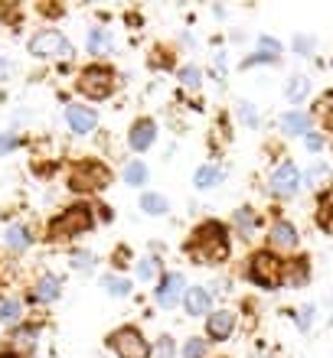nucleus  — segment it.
I'll return each instance as SVG.
<instances>
[{
  "label": "nucleus",
  "instance_id": "nucleus-2",
  "mask_svg": "<svg viewBox=\"0 0 333 358\" xmlns=\"http://www.w3.org/2000/svg\"><path fill=\"white\" fill-rule=\"evenodd\" d=\"M88 228H92V212L86 206H72L49 225V231H53V238H69V235H82Z\"/></svg>",
  "mask_w": 333,
  "mask_h": 358
},
{
  "label": "nucleus",
  "instance_id": "nucleus-26",
  "mask_svg": "<svg viewBox=\"0 0 333 358\" xmlns=\"http://www.w3.org/2000/svg\"><path fill=\"white\" fill-rule=\"evenodd\" d=\"M147 170H144V163H128V170H124V179L131 182V186H141Z\"/></svg>",
  "mask_w": 333,
  "mask_h": 358
},
{
  "label": "nucleus",
  "instance_id": "nucleus-39",
  "mask_svg": "<svg viewBox=\"0 0 333 358\" xmlns=\"http://www.w3.org/2000/svg\"><path fill=\"white\" fill-rule=\"evenodd\" d=\"M10 76V62H4V59H0V78H7Z\"/></svg>",
  "mask_w": 333,
  "mask_h": 358
},
{
  "label": "nucleus",
  "instance_id": "nucleus-13",
  "mask_svg": "<svg viewBox=\"0 0 333 358\" xmlns=\"http://www.w3.org/2000/svg\"><path fill=\"white\" fill-rule=\"evenodd\" d=\"M210 290H203V287H193L190 293H186V310L193 313V316H203V313H210Z\"/></svg>",
  "mask_w": 333,
  "mask_h": 358
},
{
  "label": "nucleus",
  "instance_id": "nucleus-27",
  "mask_svg": "<svg viewBox=\"0 0 333 358\" xmlns=\"http://www.w3.org/2000/svg\"><path fill=\"white\" fill-rule=\"evenodd\" d=\"M105 287L111 296H128V290H131V283L121 280V277H105Z\"/></svg>",
  "mask_w": 333,
  "mask_h": 358
},
{
  "label": "nucleus",
  "instance_id": "nucleus-33",
  "mask_svg": "<svg viewBox=\"0 0 333 358\" xmlns=\"http://www.w3.org/2000/svg\"><path fill=\"white\" fill-rule=\"evenodd\" d=\"M72 264H76L79 271H88V267H92V257L88 255H72Z\"/></svg>",
  "mask_w": 333,
  "mask_h": 358
},
{
  "label": "nucleus",
  "instance_id": "nucleus-6",
  "mask_svg": "<svg viewBox=\"0 0 333 358\" xmlns=\"http://www.w3.org/2000/svg\"><path fill=\"white\" fill-rule=\"evenodd\" d=\"M111 349L121 358H151V345L137 329H118L111 336Z\"/></svg>",
  "mask_w": 333,
  "mask_h": 358
},
{
  "label": "nucleus",
  "instance_id": "nucleus-4",
  "mask_svg": "<svg viewBox=\"0 0 333 358\" xmlns=\"http://www.w3.org/2000/svg\"><path fill=\"white\" fill-rule=\"evenodd\" d=\"M114 88V76L108 72V69H86L82 72V78H79V92L86 94V98H92V101H102V98H108Z\"/></svg>",
  "mask_w": 333,
  "mask_h": 358
},
{
  "label": "nucleus",
  "instance_id": "nucleus-16",
  "mask_svg": "<svg viewBox=\"0 0 333 358\" xmlns=\"http://www.w3.org/2000/svg\"><path fill=\"white\" fill-rule=\"evenodd\" d=\"M88 49H92L95 56H108V52H111V39H108L105 29H92V33H88Z\"/></svg>",
  "mask_w": 333,
  "mask_h": 358
},
{
  "label": "nucleus",
  "instance_id": "nucleus-18",
  "mask_svg": "<svg viewBox=\"0 0 333 358\" xmlns=\"http://www.w3.org/2000/svg\"><path fill=\"white\" fill-rule=\"evenodd\" d=\"M33 296H36V300H56L59 296V280L56 277H43V280L36 283V290H33Z\"/></svg>",
  "mask_w": 333,
  "mask_h": 358
},
{
  "label": "nucleus",
  "instance_id": "nucleus-38",
  "mask_svg": "<svg viewBox=\"0 0 333 358\" xmlns=\"http://www.w3.org/2000/svg\"><path fill=\"white\" fill-rule=\"evenodd\" d=\"M307 147H311V150H320V137H314V134H311V137H307Z\"/></svg>",
  "mask_w": 333,
  "mask_h": 358
},
{
  "label": "nucleus",
  "instance_id": "nucleus-15",
  "mask_svg": "<svg viewBox=\"0 0 333 358\" xmlns=\"http://www.w3.org/2000/svg\"><path fill=\"white\" fill-rule=\"evenodd\" d=\"M271 245L275 248H294L297 245L294 228L287 225V222H275V225H271Z\"/></svg>",
  "mask_w": 333,
  "mask_h": 358
},
{
  "label": "nucleus",
  "instance_id": "nucleus-14",
  "mask_svg": "<svg viewBox=\"0 0 333 358\" xmlns=\"http://www.w3.org/2000/svg\"><path fill=\"white\" fill-rule=\"evenodd\" d=\"M281 131H287V134H307V131H311V117H307V114H301V111L281 114Z\"/></svg>",
  "mask_w": 333,
  "mask_h": 358
},
{
  "label": "nucleus",
  "instance_id": "nucleus-20",
  "mask_svg": "<svg viewBox=\"0 0 333 358\" xmlns=\"http://www.w3.org/2000/svg\"><path fill=\"white\" fill-rule=\"evenodd\" d=\"M141 208L147 215H163V212H167V199L157 196V192H147V196L141 199Z\"/></svg>",
  "mask_w": 333,
  "mask_h": 358
},
{
  "label": "nucleus",
  "instance_id": "nucleus-5",
  "mask_svg": "<svg viewBox=\"0 0 333 358\" xmlns=\"http://www.w3.org/2000/svg\"><path fill=\"white\" fill-rule=\"evenodd\" d=\"M69 186L79 189V192H92V189L108 186V170L98 166V163H79L69 173Z\"/></svg>",
  "mask_w": 333,
  "mask_h": 358
},
{
  "label": "nucleus",
  "instance_id": "nucleus-17",
  "mask_svg": "<svg viewBox=\"0 0 333 358\" xmlns=\"http://www.w3.org/2000/svg\"><path fill=\"white\" fill-rule=\"evenodd\" d=\"M258 46H261V52H258L255 59H248V66H252V62H271V59H278V56H281V46H278L275 39L261 36V39H258Z\"/></svg>",
  "mask_w": 333,
  "mask_h": 358
},
{
  "label": "nucleus",
  "instance_id": "nucleus-24",
  "mask_svg": "<svg viewBox=\"0 0 333 358\" xmlns=\"http://www.w3.org/2000/svg\"><path fill=\"white\" fill-rule=\"evenodd\" d=\"M17 320H20V303L0 300V322H17Z\"/></svg>",
  "mask_w": 333,
  "mask_h": 358
},
{
  "label": "nucleus",
  "instance_id": "nucleus-32",
  "mask_svg": "<svg viewBox=\"0 0 333 358\" xmlns=\"http://www.w3.org/2000/svg\"><path fill=\"white\" fill-rule=\"evenodd\" d=\"M157 358H173V342L167 339V336L157 342Z\"/></svg>",
  "mask_w": 333,
  "mask_h": 358
},
{
  "label": "nucleus",
  "instance_id": "nucleus-19",
  "mask_svg": "<svg viewBox=\"0 0 333 358\" xmlns=\"http://www.w3.org/2000/svg\"><path fill=\"white\" fill-rule=\"evenodd\" d=\"M219 179H222L219 166H200V170H196V186L200 189H212Z\"/></svg>",
  "mask_w": 333,
  "mask_h": 358
},
{
  "label": "nucleus",
  "instance_id": "nucleus-28",
  "mask_svg": "<svg viewBox=\"0 0 333 358\" xmlns=\"http://www.w3.org/2000/svg\"><path fill=\"white\" fill-rule=\"evenodd\" d=\"M183 355H186V358H203V355H206V342H203V339H190V342H186V349H183Z\"/></svg>",
  "mask_w": 333,
  "mask_h": 358
},
{
  "label": "nucleus",
  "instance_id": "nucleus-36",
  "mask_svg": "<svg viewBox=\"0 0 333 358\" xmlns=\"http://www.w3.org/2000/svg\"><path fill=\"white\" fill-rule=\"evenodd\" d=\"M17 339L23 342V345H33V329H23V332H17Z\"/></svg>",
  "mask_w": 333,
  "mask_h": 358
},
{
  "label": "nucleus",
  "instance_id": "nucleus-40",
  "mask_svg": "<svg viewBox=\"0 0 333 358\" xmlns=\"http://www.w3.org/2000/svg\"><path fill=\"white\" fill-rule=\"evenodd\" d=\"M0 358H17V355H13V352H4V355H0Z\"/></svg>",
  "mask_w": 333,
  "mask_h": 358
},
{
  "label": "nucleus",
  "instance_id": "nucleus-37",
  "mask_svg": "<svg viewBox=\"0 0 333 358\" xmlns=\"http://www.w3.org/2000/svg\"><path fill=\"white\" fill-rule=\"evenodd\" d=\"M311 313H314V310H301V316H297V322H301V326H311Z\"/></svg>",
  "mask_w": 333,
  "mask_h": 358
},
{
  "label": "nucleus",
  "instance_id": "nucleus-42",
  "mask_svg": "<svg viewBox=\"0 0 333 358\" xmlns=\"http://www.w3.org/2000/svg\"><path fill=\"white\" fill-rule=\"evenodd\" d=\"M261 358H268V355H261Z\"/></svg>",
  "mask_w": 333,
  "mask_h": 358
},
{
  "label": "nucleus",
  "instance_id": "nucleus-10",
  "mask_svg": "<svg viewBox=\"0 0 333 358\" xmlns=\"http://www.w3.org/2000/svg\"><path fill=\"white\" fill-rule=\"evenodd\" d=\"M183 296V277L180 273H167L161 280V287H157V300H161V306H177V300Z\"/></svg>",
  "mask_w": 333,
  "mask_h": 358
},
{
  "label": "nucleus",
  "instance_id": "nucleus-25",
  "mask_svg": "<svg viewBox=\"0 0 333 358\" xmlns=\"http://www.w3.org/2000/svg\"><path fill=\"white\" fill-rule=\"evenodd\" d=\"M304 94H307V78L304 76H294V78H291V85H287V98H291V101H301Z\"/></svg>",
  "mask_w": 333,
  "mask_h": 358
},
{
  "label": "nucleus",
  "instance_id": "nucleus-21",
  "mask_svg": "<svg viewBox=\"0 0 333 358\" xmlns=\"http://www.w3.org/2000/svg\"><path fill=\"white\" fill-rule=\"evenodd\" d=\"M7 245L13 248V251H23V248H29V231H27V228H20V225L7 228Z\"/></svg>",
  "mask_w": 333,
  "mask_h": 358
},
{
  "label": "nucleus",
  "instance_id": "nucleus-11",
  "mask_svg": "<svg viewBox=\"0 0 333 358\" xmlns=\"http://www.w3.org/2000/svg\"><path fill=\"white\" fill-rule=\"evenodd\" d=\"M66 121H69V127H72L76 134H88L92 127H95V114L88 111V108H82V104H69Z\"/></svg>",
  "mask_w": 333,
  "mask_h": 358
},
{
  "label": "nucleus",
  "instance_id": "nucleus-30",
  "mask_svg": "<svg viewBox=\"0 0 333 358\" xmlns=\"http://www.w3.org/2000/svg\"><path fill=\"white\" fill-rule=\"evenodd\" d=\"M180 78H183V85H200V69L186 66V69L180 72Z\"/></svg>",
  "mask_w": 333,
  "mask_h": 358
},
{
  "label": "nucleus",
  "instance_id": "nucleus-23",
  "mask_svg": "<svg viewBox=\"0 0 333 358\" xmlns=\"http://www.w3.org/2000/svg\"><path fill=\"white\" fill-rule=\"evenodd\" d=\"M137 273H141V280H154L161 273V261L157 257H144L141 264H137Z\"/></svg>",
  "mask_w": 333,
  "mask_h": 358
},
{
  "label": "nucleus",
  "instance_id": "nucleus-31",
  "mask_svg": "<svg viewBox=\"0 0 333 358\" xmlns=\"http://www.w3.org/2000/svg\"><path fill=\"white\" fill-rule=\"evenodd\" d=\"M294 46H297V52H301V56H311V49H314V39H311V36H297Z\"/></svg>",
  "mask_w": 333,
  "mask_h": 358
},
{
  "label": "nucleus",
  "instance_id": "nucleus-8",
  "mask_svg": "<svg viewBox=\"0 0 333 358\" xmlns=\"http://www.w3.org/2000/svg\"><path fill=\"white\" fill-rule=\"evenodd\" d=\"M297 186H301V173H297L294 163H281L271 173V192H278V196H294Z\"/></svg>",
  "mask_w": 333,
  "mask_h": 358
},
{
  "label": "nucleus",
  "instance_id": "nucleus-12",
  "mask_svg": "<svg viewBox=\"0 0 333 358\" xmlns=\"http://www.w3.org/2000/svg\"><path fill=\"white\" fill-rule=\"evenodd\" d=\"M154 137H157V127H154V121H137L131 127V134H128V141H131L134 150H147L154 143Z\"/></svg>",
  "mask_w": 333,
  "mask_h": 358
},
{
  "label": "nucleus",
  "instance_id": "nucleus-7",
  "mask_svg": "<svg viewBox=\"0 0 333 358\" xmlns=\"http://www.w3.org/2000/svg\"><path fill=\"white\" fill-rule=\"evenodd\" d=\"M281 261H278L275 255H268V251H261V255H255L252 257V280L258 283V287H278L281 283Z\"/></svg>",
  "mask_w": 333,
  "mask_h": 358
},
{
  "label": "nucleus",
  "instance_id": "nucleus-22",
  "mask_svg": "<svg viewBox=\"0 0 333 358\" xmlns=\"http://www.w3.org/2000/svg\"><path fill=\"white\" fill-rule=\"evenodd\" d=\"M304 277H307V267H304V261H294L291 264V271H281V280H287V287H301L304 283Z\"/></svg>",
  "mask_w": 333,
  "mask_h": 358
},
{
  "label": "nucleus",
  "instance_id": "nucleus-35",
  "mask_svg": "<svg viewBox=\"0 0 333 358\" xmlns=\"http://www.w3.org/2000/svg\"><path fill=\"white\" fill-rule=\"evenodd\" d=\"M324 104H327V108H330V111H327V127H333V94H327V98H324Z\"/></svg>",
  "mask_w": 333,
  "mask_h": 358
},
{
  "label": "nucleus",
  "instance_id": "nucleus-34",
  "mask_svg": "<svg viewBox=\"0 0 333 358\" xmlns=\"http://www.w3.org/2000/svg\"><path fill=\"white\" fill-rule=\"evenodd\" d=\"M10 147H17V137H13V134H4V137H0V150H10Z\"/></svg>",
  "mask_w": 333,
  "mask_h": 358
},
{
  "label": "nucleus",
  "instance_id": "nucleus-1",
  "mask_svg": "<svg viewBox=\"0 0 333 358\" xmlns=\"http://www.w3.org/2000/svg\"><path fill=\"white\" fill-rule=\"evenodd\" d=\"M193 255L203 257V261H210V264H216V261H222L226 257V238H222V225H206L196 231V241H193Z\"/></svg>",
  "mask_w": 333,
  "mask_h": 358
},
{
  "label": "nucleus",
  "instance_id": "nucleus-41",
  "mask_svg": "<svg viewBox=\"0 0 333 358\" xmlns=\"http://www.w3.org/2000/svg\"><path fill=\"white\" fill-rule=\"evenodd\" d=\"M327 206H333V189H330V196H327Z\"/></svg>",
  "mask_w": 333,
  "mask_h": 358
},
{
  "label": "nucleus",
  "instance_id": "nucleus-29",
  "mask_svg": "<svg viewBox=\"0 0 333 358\" xmlns=\"http://www.w3.org/2000/svg\"><path fill=\"white\" fill-rule=\"evenodd\" d=\"M238 111H242V121H245L248 127H258V114L252 111V104H248V101H238Z\"/></svg>",
  "mask_w": 333,
  "mask_h": 358
},
{
  "label": "nucleus",
  "instance_id": "nucleus-3",
  "mask_svg": "<svg viewBox=\"0 0 333 358\" xmlns=\"http://www.w3.org/2000/svg\"><path fill=\"white\" fill-rule=\"evenodd\" d=\"M29 52L39 59H62L72 52V46H69V39L62 36V33H56V29H43V33H36V36L29 39Z\"/></svg>",
  "mask_w": 333,
  "mask_h": 358
},
{
  "label": "nucleus",
  "instance_id": "nucleus-9",
  "mask_svg": "<svg viewBox=\"0 0 333 358\" xmlns=\"http://www.w3.org/2000/svg\"><path fill=\"white\" fill-rule=\"evenodd\" d=\"M232 329H236V313H229V310H219V313H212L210 322H206V332H210V339L222 342L232 336Z\"/></svg>",
  "mask_w": 333,
  "mask_h": 358
}]
</instances>
